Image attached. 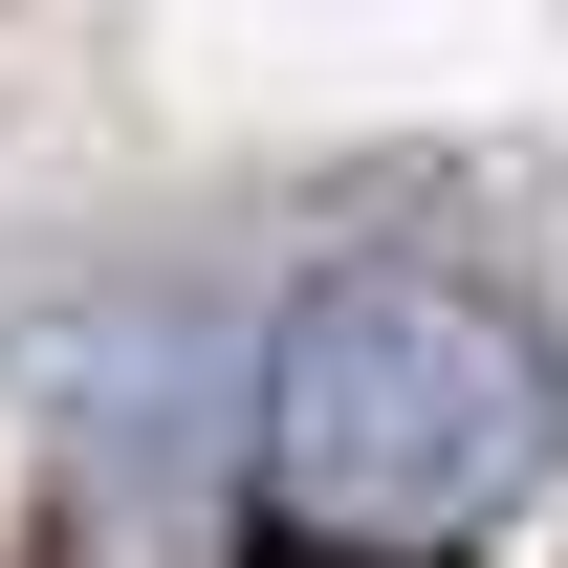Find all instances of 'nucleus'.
<instances>
[{
    "mask_svg": "<svg viewBox=\"0 0 568 568\" xmlns=\"http://www.w3.org/2000/svg\"><path fill=\"white\" fill-rule=\"evenodd\" d=\"M568 459V351L459 263H351L284 306L263 351V503L306 547H372V568H437L481 547L503 503Z\"/></svg>",
    "mask_w": 568,
    "mask_h": 568,
    "instance_id": "1",
    "label": "nucleus"
}]
</instances>
